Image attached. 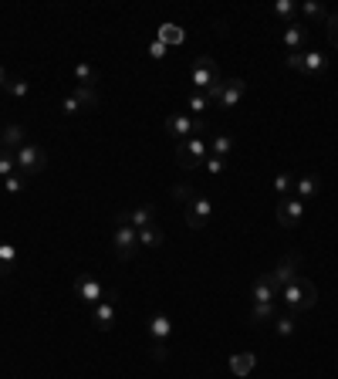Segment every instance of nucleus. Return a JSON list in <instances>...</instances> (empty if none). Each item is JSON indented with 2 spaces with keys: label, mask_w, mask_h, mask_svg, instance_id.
<instances>
[{
  "label": "nucleus",
  "mask_w": 338,
  "mask_h": 379,
  "mask_svg": "<svg viewBox=\"0 0 338 379\" xmlns=\"http://www.w3.org/2000/svg\"><path fill=\"white\" fill-rule=\"evenodd\" d=\"M277 301H285V312H291L295 318L298 315H304L308 308H314V301H318V288H314V281L312 278H304V275H298L291 285L281 291V298Z\"/></svg>",
  "instance_id": "f257e3e1"
},
{
  "label": "nucleus",
  "mask_w": 338,
  "mask_h": 379,
  "mask_svg": "<svg viewBox=\"0 0 338 379\" xmlns=\"http://www.w3.org/2000/svg\"><path fill=\"white\" fill-rule=\"evenodd\" d=\"M112 251H116L118 261H129L135 258V251H139V231L126 221V213H118L116 217V231H112Z\"/></svg>",
  "instance_id": "f03ea898"
},
{
  "label": "nucleus",
  "mask_w": 338,
  "mask_h": 379,
  "mask_svg": "<svg viewBox=\"0 0 338 379\" xmlns=\"http://www.w3.org/2000/svg\"><path fill=\"white\" fill-rule=\"evenodd\" d=\"M166 132H169V139L180 146V143H186V139H193V136H203V132H207V122L196 116H186V112H176V116L166 118Z\"/></svg>",
  "instance_id": "7ed1b4c3"
},
{
  "label": "nucleus",
  "mask_w": 338,
  "mask_h": 379,
  "mask_svg": "<svg viewBox=\"0 0 338 379\" xmlns=\"http://www.w3.org/2000/svg\"><path fill=\"white\" fill-rule=\"evenodd\" d=\"M210 156V143L203 136H193V139H186V143L176 146V163H180L183 170H200Z\"/></svg>",
  "instance_id": "20e7f679"
},
{
  "label": "nucleus",
  "mask_w": 338,
  "mask_h": 379,
  "mask_svg": "<svg viewBox=\"0 0 338 379\" xmlns=\"http://www.w3.org/2000/svg\"><path fill=\"white\" fill-rule=\"evenodd\" d=\"M14 159H17V173H24V176H38L48 170V153L38 143H24L14 153Z\"/></svg>",
  "instance_id": "39448f33"
},
{
  "label": "nucleus",
  "mask_w": 338,
  "mask_h": 379,
  "mask_svg": "<svg viewBox=\"0 0 338 379\" xmlns=\"http://www.w3.org/2000/svg\"><path fill=\"white\" fill-rule=\"evenodd\" d=\"M183 217H186V227H190V231H203L210 223V217H213V200H210L207 193H193V200L183 210Z\"/></svg>",
  "instance_id": "423d86ee"
},
{
  "label": "nucleus",
  "mask_w": 338,
  "mask_h": 379,
  "mask_svg": "<svg viewBox=\"0 0 338 379\" xmlns=\"http://www.w3.org/2000/svg\"><path fill=\"white\" fill-rule=\"evenodd\" d=\"M75 295H78L88 308H95V305H98V301H105L112 291H108V288H105L95 275H78V278H75Z\"/></svg>",
  "instance_id": "0eeeda50"
},
{
  "label": "nucleus",
  "mask_w": 338,
  "mask_h": 379,
  "mask_svg": "<svg viewBox=\"0 0 338 379\" xmlns=\"http://www.w3.org/2000/svg\"><path fill=\"white\" fill-rule=\"evenodd\" d=\"M190 75H193L196 92H207L210 85H217V81H220V71H217V65H213V58H207V54H200V58H196L193 68H190Z\"/></svg>",
  "instance_id": "6e6552de"
},
{
  "label": "nucleus",
  "mask_w": 338,
  "mask_h": 379,
  "mask_svg": "<svg viewBox=\"0 0 338 379\" xmlns=\"http://www.w3.org/2000/svg\"><path fill=\"white\" fill-rule=\"evenodd\" d=\"M274 217L281 227H298L301 217H304V203H301L298 196H277V210H274Z\"/></svg>",
  "instance_id": "1a4fd4ad"
},
{
  "label": "nucleus",
  "mask_w": 338,
  "mask_h": 379,
  "mask_svg": "<svg viewBox=\"0 0 338 379\" xmlns=\"http://www.w3.org/2000/svg\"><path fill=\"white\" fill-rule=\"evenodd\" d=\"M298 268H301V258H298V254H287V258L277 264L274 271H267V275H271V281H274V288H277V295H281V291H285V288L301 275Z\"/></svg>",
  "instance_id": "9d476101"
},
{
  "label": "nucleus",
  "mask_w": 338,
  "mask_h": 379,
  "mask_svg": "<svg viewBox=\"0 0 338 379\" xmlns=\"http://www.w3.org/2000/svg\"><path fill=\"white\" fill-rule=\"evenodd\" d=\"M91 325L98 328V332H108V328L116 325V295H108L105 301H98L91 308Z\"/></svg>",
  "instance_id": "9b49d317"
},
{
  "label": "nucleus",
  "mask_w": 338,
  "mask_h": 379,
  "mask_svg": "<svg viewBox=\"0 0 338 379\" xmlns=\"http://www.w3.org/2000/svg\"><path fill=\"white\" fill-rule=\"evenodd\" d=\"M281 41H285V51H287V54L304 51V44H308V27L301 24V21H295V24H287V27H285Z\"/></svg>",
  "instance_id": "f8f14e48"
},
{
  "label": "nucleus",
  "mask_w": 338,
  "mask_h": 379,
  "mask_svg": "<svg viewBox=\"0 0 338 379\" xmlns=\"http://www.w3.org/2000/svg\"><path fill=\"white\" fill-rule=\"evenodd\" d=\"M247 95V81L244 79H227L223 81V95H220V108H237L240 105V98Z\"/></svg>",
  "instance_id": "ddd939ff"
},
{
  "label": "nucleus",
  "mask_w": 338,
  "mask_h": 379,
  "mask_svg": "<svg viewBox=\"0 0 338 379\" xmlns=\"http://www.w3.org/2000/svg\"><path fill=\"white\" fill-rule=\"evenodd\" d=\"M277 298H281V295H277L271 275H260L257 281H254V288H250V301H254V305H274Z\"/></svg>",
  "instance_id": "4468645a"
},
{
  "label": "nucleus",
  "mask_w": 338,
  "mask_h": 379,
  "mask_svg": "<svg viewBox=\"0 0 338 379\" xmlns=\"http://www.w3.org/2000/svg\"><path fill=\"white\" fill-rule=\"evenodd\" d=\"M24 143H27V129H24V126L11 122V126H4V129H0V149H7V153H17V149H21Z\"/></svg>",
  "instance_id": "2eb2a0df"
},
{
  "label": "nucleus",
  "mask_w": 338,
  "mask_h": 379,
  "mask_svg": "<svg viewBox=\"0 0 338 379\" xmlns=\"http://www.w3.org/2000/svg\"><path fill=\"white\" fill-rule=\"evenodd\" d=\"M318 193H322V180L312 176V173H308V176H298V180H295V190H291V196H298L301 203L312 200V196H318Z\"/></svg>",
  "instance_id": "dca6fc26"
},
{
  "label": "nucleus",
  "mask_w": 338,
  "mask_h": 379,
  "mask_svg": "<svg viewBox=\"0 0 338 379\" xmlns=\"http://www.w3.org/2000/svg\"><path fill=\"white\" fill-rule=\"evenodd\" d=\"M169 335H173V322H169V315H153L149 318V339H153V345H159V342H169Z\"/></svg>",
  "instance_id": "f3484780"
},
{
  "label": "nucleus",
  "mask_w": 338,
  "mask_h": 379,
  "mask_svg": "<svg viewBox=\"0 0 338 379\" xmlns=\"http://www.w3.org/2000/svg\"><path fill=\"white\" fill-rule=\"evenodd\" d=\"M254 369H257V355H254V353H234V355H230V373H234L237 379L250 376Z\"/></svg>",
  "instance_id": "a211bd4d"
},
{
  "label": "nucleus",
  "mask_w": 338,
  "mask_h": 379,
  "mask_svg": "<svg viewBox=\"0 0 338 379\" xmlns=\"http://www.w3.org/2000/svg\"><path fill=\"white\" fill-rule=\"evenodd\" d=\"M126 221H129L135 231H143L149 223H156V207H153V203H143V207H135V210H126Z\"/></svg>",
  "instance_id": "6ab92c4d"
},
{
  "label": "nucleus",
  "mask_w": 338,
  "mask_h": 379,
  "mask_svg": "<svg viewBox=\"0 0 338 379\" xmlns=\"http://www.w3.org/2000/svg\"><path fill=\"white\" fill-rule=\"evenodd\" d=\"M163 244H166V231L159 223H149L139 231V248H163Z\"/></svg>",
  "instance_id": "aec40b11"
},
{
  "label": "nucleus",
  "mask_w": 338,
  "mask_h": 379,
  "mask_svg": "<svg viewBox=\"0 0 338 379\" xmlns=\"http://www.w3.org/2000/svg\"><path fill=\"white\" fill-rule=\"evenodd\" d=\"M230 153H234V136H230V132H217V136L210 139V156L227 159Z\"/></svg>",
  "instance_id": "412c9836"
},
{
  "label": "nucleus",
  "mask_w": 338,
  "mask_h": 379,
  "mask_svg": "<svg viewBox=\"0 0 338 379\" xmlns=\"http://www.w3.org/2000/svg\"><path fill=\"white\" fill-rule=\"evenodd\" d=\"M328 58L322 51H304V65H301V75H312V79H318L322 71H325Z\"/></svg>",
  "instance_id": "4be33fe9"
},
{
  "label": "nucleus",
  "mask_w": 338,
  "mask_h": 379,
  "mask_svg": "<svg viewBox=\"0 0 338 379\" xmlns=\"http://www.w3.org/2000/svg\"><path fill=\"white\" fill-rule=\"evenodd\" d=\"M298 11L312 21V24H325L328 21V7L325 4H318V0H304V4H298Z\"/></svg>",
  "instance_id": "5701e85b"
},
{
  "label": "nucleus",
  "mask_w": 338,
  "mask_h": 379,
  "mask_svg": "<svg viewBox=\"0 0 338 379\" xmlns=\"http://www.w3.org/2000/svg\"><path fill=\"white\" fill-rule=\"evenodd\" d=\"M17 268V248L7 244V241H0V278H7Z\"/></svg>",
  "instance_id": "b1692460"
},
{
  "label": "nucleus",
  "mask_w": 338,
  "mask_h": 379,
  "mask_svg": "<svg viewBox=\"0 0 338 379\" xmlns=\"http://www.w3.org/2000/svg\"><path fill=\"white\" fill-rule=\"evenodd\" d=\"M274 315H277V301L274 305H254L250 301V322L254 325H267V322H274Z\"/></svg>",
  "instance_id": "393cba45"
},
{
  "label": "nucleus",
  "mask_w": 338,
  "mask_h": 379,
  "mask_svg": "<svg viewBox=\"0 0 338 379\" xmlns=\"http://www.w3.org/2000/svg\"><path fill=\"white\" fill-rule=\"evenodd\" d=\"M271 325H274V332H277L281 339H291V335H295V328H298V325H295V315H291V312H277Z\"/></svg>",
  "instance_id": "a878e982"
},
{
  "label": "nucleus",
  "mask_w": 338,
  "mask_h": 379,
  "mask_svg": "<svg viewBox=\"0 0 338 379\" xmlns=\"http://www.w3.org/2000/svg\"><path fill=\"white\" fill-rule=\"evenodd\" d=\"M274 17H281L285 27L295 24V17H298V4H295V0H277V4H274Z\"/></svg>",
  "instance_id": "bb28decb"
},
{
  "label": "nucleus",
  "mask_w": 338,
  "mask_h": 379,
  "mask_svg": "<svg viewBox=\"0 0 338 379\" xmlns=\"http://www.w3.org/2000/svg\"><path fill=\"white\" fill-rule=\"evenodd\" d=\"M183 38H186V34H183V27H176V24H159V38L156 41H163V44H183Z\"/></svg>",
  "instance_id": "cd10ccee"
},
{
  "label": "nucleus",
  "mask_w": 338,
  "mask_h": 379,
  "mask_svg": "<svg viewBox=\"0 0 338 379\" xmlns=\"http://www.w3.org/2000/svg\"><path fill=\"white\" fill-rule=\"evenodd\" d=\"M75 81H78L81 89H95V81H98V71H95L91 65H85V61H81V65L75 68Z\"/></svg>",
  "instance_id": "c85d7f7f"
},
{
  "label": "nucleus",
  "mask_w": 338,
  "mask_h": 379,
  "mask_svg": "<svg viewBox=\"0 0 338 379\" xmlns=\"http://www.w3.org/2000/svg\"><path fill=\"white\" fill-rule=\"evenodd\" d=\"M186 108H190V112L200 118V116H203V112L210 108V98H207L203 92H196V89H193V92H190V98H186Z\"/></svg>",
  "instance_id": "c756f323"
},
{
  "label": "nucleus",
  "mask_w": 338,
  "mask_h": 379,
  "mask_svg": "<svg viewBox=\"0 0 338 379\" xmlns=\"http://www.w3.org/2000/svg\"><path fill=\"white\" fill-rule=\"evenodd\" d=\"M71 95L78 98V105L85 108V112H88V108H98V92H95V89H81V85H78Z\"/></svg>",
  "instance_id": "7c9ffc66"
},
{
  "label": "nucleus",
  "mask_w": 338,
  "mask_h": 379,
  "mask_svg": "<svg viewBox=\"0 0 338 379\" xmlns=\"http://www.w3.org/2000/svg\"><path fill=\"white\" fill-rule=\"evenodd\" d=\"M27 183H31V176H24V173H14V176H7V180H4V190H7V193H24Z\"/></svg>",
  "instance_id": "2f4dec72"
},
{
  "label": "nucleus",
  "mask_w": 338,
  "mask_h": 379,
  "mask_svg": "<svg viewBox=\"0 0 338 379\" xmlns=\"http://www.w3.org/2000/svg\"><path fill=\"white\" fill-rule=\"evenodd\" d=\"M14 173H17V159H14V153L0 149V180H7V176H14Z\"/></svg>",
  "instance_id": "473e14b6"
},
{
  "label": "nucleus",
  "mask_w": 338,
  "mask_h": 379,
  "mask_svg": "<svg viewBox=\"0 0 338 379\" xmlns=\"http://www.w3.org/2000/svg\"><path fill=\"white\" fill-rule=\"evenodd\" d=\"M274 190H277V196H291L295 176H291V173H277V176H274Z\"/></svg>",
  "instance_id": "72a5a7b5"
},
{
  "label": "nucleus",
  "mask_w": 338,
  "mask_h": 379,
  "mask_svg": "<svg viewBox=\"0 0 338 379\" xmlns=\"http://www.w3.org/2000/svg\"><path fill=\"white\" fill-rule=\"evenodd\" d=\"M7 95H14V98H27L31 95V85H27L24 79H11L7 81V89H4Z\"/></svg>",
  "instance_id": "f704fd0d"
},
{
  "label": "nucleus",
  "mask_w": 338,
  "mask_h": 379,
  "mask_svg": "<svg viewBox=\"0 0 338 379\" xmlns=\"http://www.w3.org/2000/svg\"><path fill=\"white\" fill-rule=\"evenodd\" d=\"M78 112H85L78 105V98H75V95H65V98H61V116H78Z\"/></svg>",
  "instance_id": "c9c22d12"
},
{
  "label": "nucleus",
  "mask_w": 338,
  "mask_h": 379,
  "mask_svg": "<svg viewBox=\"0 0 338 379\" xmlns=\"http://www.w3.org/2000/svg\"><path fill=\"white\" fill-rule=\"evenodd\" d=\"M325 27H328V41H332V44L338 48V11H328Z\"/></svg>",
  "instance_id": "e433bc0d"
},
{
  "label": "nucleus",
  "mask_w": 338,
  "mask_h": 379,
  "mask_svg": "<svg viewBox=\"0 0 338 379\" xmlns=\"http://www.w3.org/2000/svg\"><path fill=\"white\" fill-rule=\"evenodd\" d=\"M203 166H207L210 176H220V173L227 170V159H220V156H207V163H203Z\"/></svg>",
  "instance_id": "4c0bfd02"
},
{
  "label": "nucleus",
  "mask_w": 338,
  "mask_h": 379,
  "mask_svg": "<svg viewBox=\"0 0 338 379\" xmlns=\"http://www.w3.org/2000/svg\"><path fill=\"white\" fill-rule=\"evenodd\" d=\"M193 193H196V190L190 183H176V186H173V196H176V200H183V203H190V200H193Z\"/></svg>",
  "instance_id": "58836bf2"
},
{
  "label": "nucleus",
  "mask_w": 338,
  "mask_h": 379,
  "mask_svg": "<svg viewBox=\"0 0 338 379\" xmlns=\"http://www.w3.org/2000/svg\"><path fill=\"white\" fill-rule=\"evenodd\" d=\"M285 61H287V68H291V71H301V65H304V51H295V54H287Z\"/></svg>",
  "instance_id": "ea45409f"
},
{
  "label": "nucleus",
  "mask_w": 338,
  "mask_h": 379,
  "mask_svg": "<svg viewBox=\"0 0 338 379\" xmlns=\"http://www.w3.org/2000/svg\"><path fill=\"white\" fill-rule=\"evenodd\" d=\"M149 58H166V44H163V41H153V44H149Z\"/></svg>",
  "instance_id": "a19ab883"
},
{
  "label": "nucleus",
  "mask_w": 338,
  "mask_h": 379,
  "mask_svg": "<svg viewBox=\"0 0 338 379\" xmlns=\"http://www.w3.org/2000/svg\"><path fill=\"white\" fill-rule=\"evenodd\" d=\"M153 359H156V363H163V359H166V342L153 345Z\"/></svg>",
  "instance_id": "79ce46f5"
},
{
  "label": "nucleus",
  "mask_w": 338,
  "mask_h": 379,
  "mask_svg": "<svg viewBox=\"0 0 338 379\" xmlns=\"http://www.w3.org/2000/svg\"><path fill=\"white\" fill-rule=\"evenodd\" d=\"M7 81H11V75H7V68L0 65V92H4V89H7Z\"/></svg>",
  "instance_id": "37998d69"
}]
</instances>
